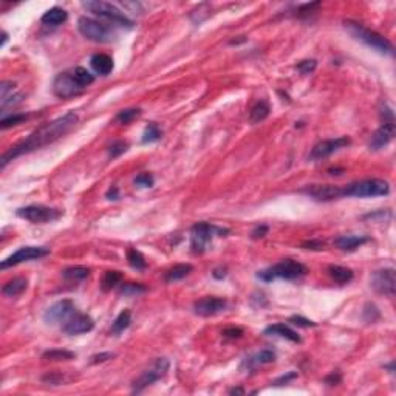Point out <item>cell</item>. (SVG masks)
Wrapping results in <instances>:
<instances>
[{
  "mask_svg": "<svg viewBox=\"0 0 396 396\" xmlns=\"http://www.w3.org/2000/svg\"><path fill=\"white\" fill-rule=\"evenodd\" d=\"M79 121V117L75 111H68L64 117L56 118L51 123L43 124L42 127H39L37 130H34L33 133H30L25 139H22L20 143H17L16 146L10 147L4 155L2 159H0V166L5 167L8 162H11L13 159L31 153L37 149H42L48 144H53L54 141L61 139L62 136H65Z\"/></svg>",
  "mask_w": 396,
  "mask_h": 396,
  "instance_id": "obj_1",
  "label": "cell"
},
{
  "mask_svg": "<svg viewBox=\"0 0 396 396\" xmlns=\"http://www.w3.org/2000/svg\"><path fill=\"white\" fill-rule=\"evenodd\" d=\"M344 28H345L356 40L362 42L364 45L370 46L371 50H375V51H378V53H381V54H390V56H391L393 51H394L393 43H391L387 37H384V36H381L379 33H376V31H373V30L364 27V25L359 24V22H355V20H344Z\"/></svg>",
  "mask_w": 396,
  "mask_h": 396,
  "instance_id": "obj_2",
  "label": "cell"
},
{
  "mask_svg": "<svg viewBox=\"0 0 396 396\" xmlns=\"http://www.w3.org/2000/svg\"><path fill=\"white\" fill-rule=\"evenodd\" d=\"M307 274V266L297 260L285 259L278 263H275L271 268L262 269L257 272V278L263 282H272L275 278H285V280H294Z\"/></svg>",
  "mask_w": 396,
  "mask_h": 396,
  "instance_id": "obj_3",
  "label": "cell"
},
{
  "mask_svg": "<svg viewBox=\"0 0 396 396\" xmlns=\"http://www.w3.org/2000/svg\"><path fill=\"white\" fill-rule=\"evenodd\" d=\"M229 234V229L218 228L215 224L200 221L191 228V251L194 254H203L207 249V245L214 239V236Z\"/></svg>",
  "mask_w": 396,
  "mask_h": 396,
  "instance_id": "obj_4",
  "label": "cell"
},
{
  "mask_svg": "<svg viewBox=\"0 0 396 396\" xmlns=\"http://www.w3.org/2000/svg\"><path fill=\"white\" fill-rule=\"evenodd\" d=\"M342 192H344V197H358V198L384 197V195H388L390 184L385 180L371 178V180H362V181L342 186Z\"/></svg>",
  "mask_w": 396,
  "mask_h": 396,
  "instance_id": "obj_5",
  "label": "cell"
},
{
  "mask_svg": "<svg viewBox=\"0 0 396 396\" xmlns=\"http://www.w3.org/2000/svg\"><path fill=\"white\" fill-rule=\"evenodd\" d=\"M82 7L87 8L90 13H93L102 19H107L115 25H121V27H127V28L133 27V22L113 4L101 2V0H93V2H84Z\"/></svg>",
  "mask_w": 396,
  "mask_h": 396,
  "instance_id": "obj_6",
  "label": "cell"
},
{
  "mask_svg": "<svg viewBox=\"0 0 396 396\" xmlns=\"http://www.w3.org/2000/svg\"><path fill=\"white\" fill-rule=\"evenodd\" d=\"M17 215L30 223H50L58 220L64 215L62 211L59 209H53L43 204H31V206H25L17 209Z\"/></svg>",
  "mask_w": 396,
  "mask_h": 396,
  "instance_id": "obj_7",
  "label": "cell"
},
{
  "mask_svg": "<svg viewBox=\"0 0 396 396\" xmlns=\"http://www.w3.org/2000/svg\"><path fill=\"white\" fill-rule=\"evenodd\" d=\"M78 30L84 37H87L88 40L98 42V43L110 42L111 36H113L107 25H104L95 19H90V17H79Z\"/></svg>",
  "mask_w": 396,
  "mask_h": 396,
  "instance_id": "obj_8",
  "label": "cell"
},
{
  "mask_svg": "<svg viewBox=\"0 0 396 396\" xmlns=\"http://www.w3.org/2000/svg\"><path fill=\"white\" fill-rule=\"evenodd\" d=\"M370 287L375 293L387 297H393L396 291V274L393 268H382L371 274Z\"/></svg>",
  "mask_w": 396,
  "mask_h": 396,
  "instance_id": "obj_9",
  "label": "cell"
},
{
  "mask_svg": "<svg viewBox=\"0 0 396 396\" xmlns=\"http://www.w3.org/2000/svg\"><path fill=\"white\" fill-rule=\"evenodd\" d=\"M167 370H169V361H167L166 358H158L149 370L143 371V373L133 381V388H132V391H133V393L143 391L146 387H149V385L155 384L156 381H159V379L167 373Z\"/></svg>",
  "mask_w": 396,
  "mask_h": 396,
  "instance_id": "obj_10",
  "label": "cell"
},
{
  "mask_svg": "<svg viewBox=\"0 0 396 396\" xmlns=\"http://www.w3.org/2000/svg\"><path fill=\"white\" fill-rule=\"evenodd\" d=\"M48 254H50V249L45 248V246H24V248H19L14 254H11L5 260H2L0 268L7 269L10 266H16L19 263H24V262L39 260V259L46 257Z\"/></svg>",
  "mask_w": 396,
  "mask_h": 396,
  "instance_id": "obj_11",
  "label": "cell"
},
{
  "mask_svg": "<svg viewBox=\"0 0 396 396\" xmlns=\"http://www.w3.org/2000/svg\"><path fill=\"white\" fill-rule=\"evenodd\" d=\"M85 88L75 79L72 70L59 73L53 81V91L58 98H72L75 95H79Z\"/></svg>",
  "mask_w": 396,
  "mask_h": 396,
  "instance_id": "obj_12",
  "label": "cell"
},
{
  "mask_svg": "<svg viewBox=\"0 0 396 396\" xmlns=\"http://www.w3.org/2000/svg\"><path fill=\"white\" fill-rule=\"evenodd\" d=\"M76 313V307L72 300H59L53 304L45 313H43V320L48 325H56L61 322H67L73 314Z\"/></svg>",
  "mask_w": 396,
  "mask_h": 396,
  "instance_id": "obj_13",
  "label": "cell"
},
{
  "mask_svg": "<svg viewBox=\"0 0 396 396\" xmlns=\"http://www.w3.org/2000/svg\"><path fill=\"white\" fill-rule=\"evenodd\" d=\"M350 138L347 136H341V138H334V139H325V141H319L310 152V159L311 161H320L328 158L330 155H333L334 152L341 150L347 146H350Z\"/></svg>",
  "mask_w": 396,
  "mask_h": 396,
  "instance_id": "obj_14",
  "label": "cell"
},
{
  "mask_svg": "<svg viewBox=\"0 0 396 396\" xmlns=\"http://www.w3.org/2000/svg\"><path fill=\"white\" fill-rule=\"evenodd\" d=\"M300 192L314 198L316 201H333L344 197L342 186H333V184H311L300 189Z\"/></svg>",
  "mask_w": 396,
  "mask_h": 396,
  "instance_id": "obj_15",
  "label": "cell"
},
{
  "mask_svg": "<svg viewBox=\"0 0 396 396\" xmlns=\"http://www.w3.org/2000/svg\"><path fill=\"white\" fill-rule=\"evenodd\" d=\"M95 328V320L84 313H75L62 327V331L68 336H76V334H84L88 333Z\"/></svg>",
  "mask_w": 396,
  "mask_h": 396,
  "instance_id": "obj_16",
  "label": "cell"
},
{
  "mask_svg": "<svg viewBox=\"0 0 396 396\" xmlns=\"http://www.w3.org/2000/svg\"><path fill=\"white\" fill-rule=\"evenodd\" d=\"M228 308V302L220 297H203L194 304V313L201 317H211Z\"/></svg>",
  "mask_w": 396,
  "mask_h": 396,
  "instance_id": "obj_17",
  "label": "cell"
},
{
  "mask_svg": "<svg viewBox=\"0 0 396 396\" xmlns=\"http://www.w3.org/2000/svg\"><path fill=\"white\" fill-rule=\"evenodd\" d=\"M394 121L393 123H382L381 127L373 133L370 139V149L371 150H379L384 146H387L393 138H394Z\"/></svg>",
  "mask_w": 396,
  "mask_h": 396,
  "instance_id": "obj_18",
  "label": "cell"
},
{
  "mask_svg": "<svg viewBox=\"0 0 396 396\" xmlns=\"http://www.w3.org/2000/svg\"><path fill=\"white\" fill-rule=\"evenodd\" d=\"M368 242H370V237H367V236H341L334 240V245L341 251L353 252Z\"/></svg>",
  "mask_w": 396,
  "mask_h": 396,
  "instance_id": "obj_19",
  "label": "cell"
},
{
  "mask_svg": "<svg viewBox=\"0 0 396 396\" xmlns=\"http://www.w3.org/2000/svg\"><path fill=\"white\" fill-rule=\"evenodd\" d=\"M263 334L266 336H278V337H285L288 339V341L294 342V344H300L302 339L300 336L297 334V331H294L293 328H290L288 325L285 323H275V325H269L265 328Z\"/></svg>",
  "mask_w": 396,
  "mask_h": 396,
  "instance_id": "obj_20",
  "label": "cell"
},
{
  "mask_svg": "<svg viewBox=\"0 0 396 396\" xmlns=\"http://www.w3.org/2000/svg\"><path fill=\"white\" fill-rule=\"evenodd\" d=\"M93 70L101 75V76H107L108 73H111L113 67H115V64H113V59L110 58L108 54L105 53H96L91 56V61H90Z\"/></svg>",
  "mask_w": 396,
  "mask_h": 396,
  "instance_id": "obj_21",
  "label": "cell"
},
{
  "mask_svg": "<svg viewBox=\"0 0 396 396\" xmlns=\"http://www.w3.org/2000/svg\"><path fill=\"white\" fill-rule=\"evenodd\" d=\"M27 285H28V280L25 277H14L4 285L2 293L8 297H17L27 290Z\"/></svg>",
  "mask_w": 396,
  "mask_h": 396,
  "instance_id": "obj_22",
  "label": "cell"
},
{
  "mask_svg": "<svg viewBox=\"0 0 396 396\" xmlns=\"http://www.w3.org/2000/svg\"><path fill=\"white\" fill-rule=\"evenodd\" d=\"M269 111H271V105L266 99H259L251 111H249V121L252 124H257V123H262L263 120H266L269 117Z\"/></svg>",
  "mask_w": 396,
  "mask_h": 396,
  "instance_id": "obj_23",
  "label": "cell"
},
{
  "mask_svg": "<svg viewBox=\"0 0 396 396\" xmlns=\"http://www.w3.org/2000/svg\"><path fill=\"white\" fill-rule=\"evenodd\" d=\"M328 275L336 282V284H341V285H345L348 284V282H352L353 278V271L350 268H345V266H339V265H330L328 269H327Z\"/></svg>",
  "mask_w": 396,
  "mask_h": 396,
  "instance_id": "obj_24",
  "label": "cell"
},
{
  "mask_svg": "<svg viewBox=\"0 0 396 396\" xmlns=\"http://www.w3.org/2000/svg\"><path fill=\"white\" fill-rule=\"evenodd\" d=\"M67 19H68V13L64 8H59V7L50 8L42 16V22L45 25H61V24L67 22Z\"/></svg>",
  "mask_w": 396,
  "mask_h": 396,
  "instance_id": "obj_25",
  "label": "cell"
},
{
  "mask_svg": "<svg viewBox=\"0 0 396 396\" xmlns=\"http://www.w3.org/2000/svg\"><path fill=\"white\" fill-rule=\"evenodd\" d=\"M194 266L189 265V263H180V265H175L174 268L169 269L166 274H164V280L166 282H177V280H181L184 278L186 275H189L192 272Z\"/></svg>",
  "mask_w": 396,
  "mask_h": 396,
  "instance_id": "obj_26",
  "label": "cell"
},
{
  "mask_svg": "<svg viewBox=\"0 0 396 396\" xmlns=\"http://www.w3.org/2000/svg\"><path fill=\"white\" fill-rule=\"evenodd\" d=\"M121 280H123V274L120 271H107L102 277L101 288L102 291H110L115 287H118L121 284Z\"/></svg>",
  "mask_w": 396,
  "mask_h": 396,
  "instance_id": "obj_27",
  "label": "cell"
},
{
  "mask_svg": "<svg viewBox=\"0 0 396 396\" xmlns=\"http://www.w3.org/2000/svg\"><path fill=\"white\" fill-rule=\"evenodd\" d=\"M130 323H132V314H130L129 310H124V311H121V313L118 314V317L115 319V322H113V325H111V333L118 334V333L124 331L126 328H129Z\"/></svg>",
  "mask_w": 396,
  "mask_h": 396,
  "instance_id": "obj_28",
  "label": "cell"
},
{
  "mask_svg": "<svg viewBox=\"0 0 396 396\" xmlns=\"http://www.w3.org/2000/svg\"><path fill=\"white\" fill-rule=\"evenodd\" d=\"M275 352H272V350H262V352H259V353H255L252 358H249L246 362L248 364H251V365H265V364H271V362H274L275 361Z\"/></svg>",
  "mask_w": 396,
  "mask_h": 396,
  "instance_id": "obj_29",
  "label": "cell"
},
{
  "mask_svg": "<svg viewBox=\"0 0 396 396\" xmlns=\"http://www.w3.org/2000/svg\"><path fill=\"white\" fill-rule=\"evenodd\" d=\"M90 275V268L87 266H70L67 269H64V277L68 280H85Z\"/></svg>",
  "mask_w": 396,
  "mask_h": 396,
  "instance_id": "obj_30",
  "label": "cell"
},
{
  "mask_svg": "<svg viewBox=\"0 0 396 396\" xmlns=\"http://www.w3.org/2000/svg\"><path fill=\"white\" fill-rule=\"evenodd\" d=\"M127 262H129V265H130L133 269H136V271H143V269H146V266H147L144 255H143L138 249H133V248L127 251Z\"/></svg>",
  "mask_w": 396,
  "mask_h": 396,
  "instance_id": "obj_31",
  "label": "cell"
},
{
  "mask_svg": "<svg viewBox=\"0 0 396 396\" xmlns=\"http://www.w3.org/2000/svg\"><path fill=\"white\" fill-rule=\"evenodd\" d=\"M75 353L70 350H46L42 358L45 361H70L75 359Z\"/></svg>",
  "mask_w": 396,
  "mask_h": 396,
  "instance_id": "obj_32",
  "label": "cell"
},
{
  "mask_svg": "<svg viewBox=\"0 0 396 396\" xmlns=\"http://www.w3.org/2000/svg\"><path fill=\"white\" fill-rule=\"evenodd\" d=\"M72 73H73L75 79H76L84 88H87L88 85H91V84L95 82V76H93L87 68H84V67H76V68L72 70Z\"/></svg>",
  "mask_w": 396,
  "mask_h": 396,
  "instance_id": "obj_33",
  "label": "cell"
},
{
  "mask_svg": "<svg viewBox=\"0 0 396 396\" xmlns=\"http://www.w3.org/2000/svg\"><path fill=\"white\" fill-rule=\"evenodd\" d=\"M162 136V132L159 130V127L155 124V123H150L146 126L144 129V133H143V143L147 144V143H155L158 139H161Z\"/></svg>",
  "mask_w": 396,
  "mask_h": 396,
  "instance_id": "obj_34",
  "label": "cell"
},
{
  "mask_svg": "<svg viewBox=\"0 0 396 396\" xmlns=\"http://www.w3.org/2000/svg\"><path fill=\"white\" fill-rule=\"evenodd\" d=\"M146 293V287L141 284H123L120 288V294L126 297H135Z\"/></svg>",
  "mask_w": 396,
  "mask_h": 396,
  "instance_id": "obj_35",
  "label": "cell"
},
{
  "mask_svg": "<svg viewBox=\"0 0 396 396\" xmlns=\"http://www.w3.org/2000/svg\"><path fill=\"white\" fill-rule=\"evenodd\" d=\"M141 115L139 108H124L117 115V121H120L121 124H130L132 121H135L138 117Z\"/></svg>",
  "mask_w": 396,
  "mask_h": 396,
  "instance_id": "obj_36",
  "label": "cell"
},
{
  "mask_svg": "<svg viewBox=\"0 0 396 396\" xmlns=\"http://www.w3.org/2000/svg\"><path fill=\"white\" fill-rule=\"evenodd\" d=\"M362 316H364V320L368 322V323H373L376 322L379 317H381V313L378 310V307L375 304H367L364 307V311H362Z\"/></svg>",
  "mask_w": 396,
  "mask_h": 396,
  "instance_id": "obj_37",
  "label": "cell"
},
{
  "mask_svg": "<svg viewBox=\"0 0 396 396\" xmlns=\"http://www.w3.org/2000/svg\"><path fill=\"white\" fill-rule=\"evenodd\" d=\"M129 149V143L126 141H115L111 143V146L108 147V156L113 159V158H118L121 156L126 150Z\"/></svg>",
  "mask_w": 396,
  "mask_h": 396,
  "instance_id": "obj_38",
  "label": "cell"
},
{
  "mask_svg": "<svg viewBox=\"0 0 396 396\" xmlns=\"http://www.w3.org/2000/svg\"><path fill=\"white\" fill-rule=\"evenodd\" d=\"M27 118H28L27 115H13V117H8V118H2V121H0V126H2V129H8V127L20 124Z\"/></svg>",
  "mask_w": 396,
  "mask_h": 396,
  "instance_id": "obj_39",
  "label": "cell"
},
{
  "mask_svg": "<svg viewBox=\"0 0 396 396\" xmlns=\"http://www.w3.org/2000/svg\"><path fill=\"white\" fill-rule=\"evenodd\" d=\"M153 183H155V178L150 174H139L135 178V184H138L141 188H152Z\"/></svg>",
  "mask_w": 396,
  "mask_h": 396,
  "instance_id": "obj_40",
  "label": "cell"
},
{
  "mask_svg": "<svg viewBox=\"0 0 396 396\" xmlns=\"http://www.w3.org/2000/svg\"><path fill=\"white\" fill-rule=\"evenodd\" d=\"M316 65H317V62H316L314 59H310V61H302V62L297 65V70H299L302 75H310V73H313V72H314Z\"/></svg>",
  "mask_w": 396,
  "mask_h": 396,
  "instance_id": "obj_41",
  "label": "cell"
},
{
  "mask_svg": "<svg viewBox=\"0 0 396 396\" xmlns=\"http://www.w3.org/2000/svg\"><path fill=\"white\" fill-rule=\"evenodd\" d=\"M224 337H229V339H239L243 336V330L239 327H229V328H224L221 333Z\"/></svg>",
  "mask_w": 396,
  "mask_h": 396,
  "instance_id": "obj_42",
  "label": "cell"
},
{
  "mask_svg": "<svg viewBox=\"0 0 396 396\" xmlns=\"http://www.w3.org/2000/svg\"><path fill=\"white\" fill-rule=\"evenodd\" d=\"M290 322L294 323V325H297V327H305V328H308V327H316V322H313V320H310V319H305V317H302V316H293V317H290Z\"/></svg>",
  "mask_w": 396,
  "mask_h": 396,
  "instance_id": "obj_43",
  "label": "cell"
},
{
  "mask_svg": "<svg viewBox=\"0 0 396 396\" xmlns=\"http://www.w3.org/2000/svg\"><path fill=\"white\" fill-rule=\"evenodd\" d=\"M22 98H24L22 95H11V96L2 99V110H5V108L10 107V105H17V104H20V102H22Z\"/></svg>",
  "mask_w": 396,
  "mask_h": 396,
  "instance_id": "obj_44",
  "label": "cell"
},
{
  "mask_svg": "<svg viewBox=\"0 0 396 396\" xmlns=\"http://www.w3.org/2000/svg\"><path fill=\"white\" fill-rule=\"evenodd\" d=\"M111 358H115V353H110V352H104V353H98L91 356V364H99V362H105Z\"/></svg>",
  "mask_w": 396,
  "mask_h": 396,
  "instance_id": "obj_45",
  "label": "cell"
},
{
  "mask_svg": "<svg viewBox=\"0 0 396 396\" xmlns=\"http://www.w3.org/2000/svg\"><path fill=\"white\" fill-rule=\"evenodd\" d=\"M268 231H269V228L266 224H259V226H255V229L252 231V239L254 240H259V239H263L266 234H268Z\"/></svg>",
  "mask_w": 396,
  "mask_h": 396,
  "instance_id": "obj_46",
  "label": "cell"
},
{
  "mask_svg": "<svg viewBox=\"0 0 396 396\" xmlns=\"http://www.w3.org/2000/svg\"><path fill=\"white\" fill-rule=\"evenodd\" d=\"M13 88H14V84L11 81H4L2 84H0V98L5 99L10 91L13 93Z\"/></svg>",
  "mask_w": 396,
  "mask_h": 396,
  "instance_id": "obj_47",
  "label": "cell"
},
{
  "mask_svg": "<svg viewBox=\"0 0 396 396\" xmlns=\"http://www.w3.org/2000/svg\"><path fill=\"white\" fill-rule=\"evenodd\" d=\"M323 246H325V243L320 242V240H310V242H305V243L302 245V248H305V249H314V251H320V249H323Z\"/></svg>",
  "mask_w": 396,
  "mask_h": 396,
  "instance_id": "obj_48",
  "label": "cell"
},
{
  "mask_svg": "<svg viewBox=\"0 0 396 396\" xmlns=\"http://www.w3.org/2000/svg\"><path fill=\"white\" fill-rule=\"evenodd\" d=\"M296 378H297V373H296V371H290L288 375H284V376H280L278 379H275V381H274V384H275V385L288 384L290 381H293V379H296Z\"/></svg>",
  "mask_w": 396,
  "mask_h": 396,
  "instance_id": "obj_49",
  "label": "cell"
},
{
  "mask_svg": "<svg viewBox=\"0 0 396 396\" xmlns=\"http://www.w3.org/2000/svg\"><path fill=\"white\" fill-rule=\"evenodd\" d=\"M342 381V376H341V373L339 371H333L331 375H328L327 378H325V382L328 384V385H336V384H339Z\"/></svg>",
  "mask_w": 396,
  "mask_h": 396,
  "instance_id": "obj_50",
  "label": "cell"
},
{
  "mask_svg": "<svg viewBox=\"0 0 396 396\" xmlns=\"http://www.w3.org/2000/svg\"><path fill=\"white\" fill-rule=\"evenodd\" d=\"M43 381L45 382H50V384H61V381H62V375H59V373H53V375H46V376H43Z\"/></svg>",
  "mask_w": 396,
  "mask_h": 396,
  "instance_id": "obj_51",
  "label": "cell"
},
{
  "mask_svg": "<svg viewBox=\"0 0 396 396\" xmlns=\"http://www.w3.org/2000/svg\"><path fill=\"white\" fill-rule=\"evenodd\" d=\"M226 271H228V269L223 268V266L215 268V269L212 271V277H214V278H217V280H221V278H224V277H226V274H228Z\"/></svg>",
  "mask_w": 396,
  "mask_h": 396,
  "instance_id": "obj_52",
  "label": "cell"
},
{
  "mask_svg": "<svg viewBox=\"0 0 396 396\" xmlns=\"http://www.w3.org/2000/svg\"><path fill=\"white\" fill-rule=\"evenodd\" d=\"M105 197H107L108 200H118V198H120V191H118V188H117V186H111V188L107 191Z\"/></svg>",
  "mask_w": 396,
  "mask_h": 396,
  "instance_id": "obj_53",
  "label": "cell"
},
{
  "mask_svg": "<svg viewBox=\"0 0 396 396\" xmlns=\"http://www.w3.org/2000/svg\"><path fill=\"white\" fill-rule=\"evenodd\" d=\"M231 393H240V394H243V393H245V390H243V388H232V390H231Z\"/></svg>",
  "mask_w": 396,
  "mask_h": 396,
  "instance_id": "obj_54",
  "label": "cell"
},
{
  "mask_svg": "<svg viewBox=\"0 0 396 396\" xmlns=\"http://www.w3.org/2000/svg\"><path fill=\"white\" fill-rule=\"evenodd\" d=\"M7 39H8V34H7V33L4 31V33H2V45H5Z\"/></svg>",
  "mask_w": 396,
  "mask_h": 396,
  "instance_id": "obj_55",
  "label": "cell"
}]
</instances>
